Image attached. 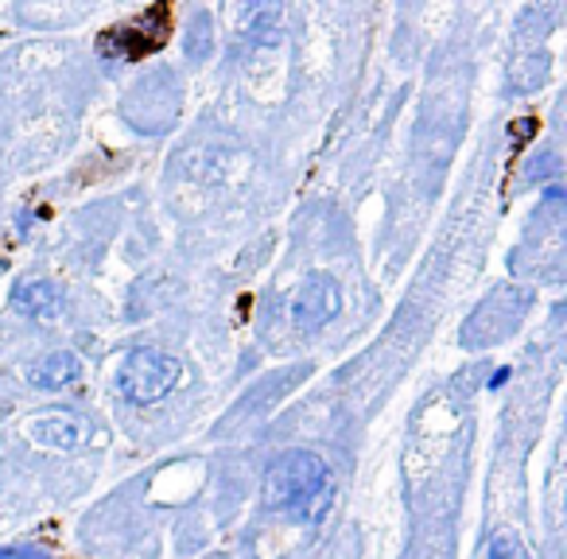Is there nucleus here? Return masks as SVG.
I'll return each instance as SVG.
<instances>
[{"mask_svg":"<svg viewBox=\"0 0 567 559\" xmlns=\"http://www.w3.org/2000/svg\"><path fill=\"white\" fill-rule=\"evenodd\" d=\"M331 470L311 451H288L265 474V505L296 520H319L331 505Z\"/></svg>","mask_w":567,"mask_h":559,"instance_id":"nucleus-1","label":"nucleus"},{"mask_svg":"<svg viewBox=\"0 0 567 559\" xmlns=\"http://www.w3.org/2000/svg\"><path fill=\"white\" fill-rule=\"evenodd\" d=\"M121 396L133 404H156L179 385V362L159 350H136L128 354V362L121 365Z\"/></svg>","mask_w":567,"mask_h":559,"instance_id":"nucleus-2","label":"nucleus"},{"mask_svg":"<svg viewBox=\"0 0 567 559\" xmlns=\"http://www.w3.org/2000/svg\"><path fill=\"white\" fill-rule=\"evenodd\" d=\"M167 40V9H148L141 20H133V24H121L113 28L110 35H102L97 40V51L102 55H117V59H144L152 55L156 48H164Z\"/></svg>","mask_w":567,"mask_h":559,"instance_id":"nucleus-3","label":"nucleus"},{"mask_svg":"<svg viewBox=\"0 0 567 559\" xmlns=\"http://www.w3.org/2000/svg\"><path fill=\"white\" fill-rule=\"evenodd\" d=\"M339 308H342V296L331 276H311L308 284H303V292L296 296L292 323L300 327V331H319V327L331 323Z\"/></svg>","mask_w":567,"mask_h":559,"instance_id":"nucleus-4","label":"nucleus"},{"mask_svg":"<svg viewBox=\"0 0 567 559\" xmlns=\"http://www.w3.org/2000/svg\"><path fill=\"white\" fill-rule=\"evenodd\" d=\"M59 303H63V292H59L55 284H48V280H28V284H20L17 292H12V308L20 311V315H59Z\"/></svg>","mask_w":567,"mask_h":559,"instance_id":"nucleus-5","label":"nucleus"},{"mask_svg":"<svg viewBox=\"0 0 567 559\" xmlns=\"http://www.w3.org/2000/svg\"><path fill=\"white\" fill-rule=\"evenodd\" d=\"M32 435H35V443H51V447H63V451L82 447V424H79V420H71V416L35 420Z\"/></svg>","mask_w":567,"mask_h":559,"instance_id":"nucleus-6","label":"nucleus"},{"mask_svg":"<svg viewBox=\"0 0 567 559\" xmlns=\"http://www.w3.org/2000/svg\"><path fill=\"white\" fill-rule=\"evenodd\" d=\"M82 373V362L74 354H51L48 362H40L35 365V373H32V381L40 389H63V385H71L74 377Z\"/></svg>","mask_w":567,"mask_h":559,"instance_id":"nucleus-7","label":"nucleus"},{"mask_svg":"<svg viewBox=\"0 0 567 559\" xmlns=\"http://www.w3.org/2000/svg\"><path fill=\"white\" fill-rule=\"evenodd\" d=\"M489 559H528L525 548L517 544V536H494V544H489Z\"/></svg>","mask_w":567,"mask_h":559,"instance_id":"nucleus-8","label":"nucleus"},{"mask_svg":"<svg viewBox=\"0 0 567 559\" xmlns=\"http://www.w3.org/2000/svg\"><path fill=\"white\" fill-rule=\"evenodd\" d=\"M0 559H43L35 551H0Z\"/></svg>","mask_w":567,"mask_h":559,"instance_id":"nucleus-9","label":"nucleus"},{"mask_svg":"<svg viewBox=\"0 0 567 559\" xmlns=\"http://www.w3.org/2000/svg\"><path fill=\"white\" fill-rule=\"evenodd\" d=\"M528 133H533V121H517V128H513V136H517V141H525Z\"/></svg>","mask_w":567,"mask_h":559,"instance_id":"nucleus-10","label":"nucleus"},{"mask_svg":"<svg viewBox=\"0 0 567 559\" xmlns=\"http://www.w3.org/2000/svg\"><path fill=\"white\" fill-rule=\"evenodd\" d=\"M505 377H509V370H497V377L489 381V385H494V389H502V385H505Z\"/></svg>","mask_w":567,"mask_h":559,"instance_id":"nucleus-11","label":"nucleus"}]
</instances>
